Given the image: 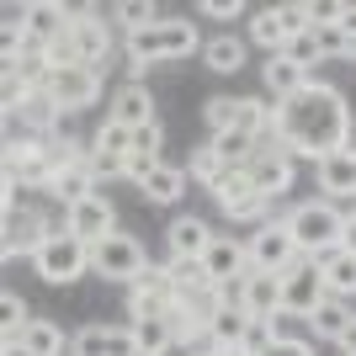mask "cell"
Returning <instances> with one entry per match:
<instances>
[{
  "label": "cell",
  "instance_id": "obj_1",
  "mask_svg": "<svg viewBox=\"0 0 356 356\" xmlns=\"http://www.w3.org/2000/svg\"><path fill=\"white\" fill-rule=\"evenodd\" d=\"M271 138L293 154V160H330L351 149V106H346V90L330 86V80H314L309 90H298L293 102L277 106V128Z\"/></svg>",
  "mask_w": 356,
  "mask_h": 356
},
{
  "label": "cell",
  "instance_id": "obj_2",
  "mask_svg": "<svg viewBox=\"0 0 356 356\" xmlns=\"http://www.w3.org/2000/svg\"><path fill=\"white\" fill-rule=\"evenodd\" d=\"M122 48H128V70H134V80H144L149 70H176L181 59H192L197 48H208V43H202V32H197L192 16H160L154 27L128 32Z\"/></svg>",
  "mask_w": 356,
  "mask_h": 356
},
{
  "label": "cell",
  "instance_id": "obj_3",
  "mask_svg": "<svg viewBox=\"0 0 356 356\" xmlns=\"http://www.w3.org/2000/svg\"><path fill=\"white\" fill-rule=\"evenodd\" d=\"M282 218H287V229H293V239H298V255H309V261H319V255L346 245V208L330 202V197H309V202L287 208Z\"/></svg>",
  "mask_w": 356,
  "mask_h": 356
},
{
  "label": "cell",
  "instance_id": "obj_4",
  "mask_svg": "<svg viewBox=\"0 0 356 356\" xmlns=\"http://www.w3.org/2000/svg\"><path fill=\"white\" fill-rule=\"evenodd\" d=\"M32 271H38L48 287H74L80 277H90V245L74 239V234H54L43 250L32 255Z\"/></svg>",
  "mask_w": 356,
  "mask_h": 356
},
{
  "label": "cell",
  "instance_id": "obj_5",
  "mask_svg": "<svg viewBox=\"0 0 356 356\" xmlns=\"http://www.w3.org/2000/svg\"><path fill=\"white\" fill-rule=\"evenodd\" d=\"M149 266V250L144 245H138V234H106L102 245H96V250H90V277H96V282H134L138 271Z\"/></svg>",
  "mask_w": 356,
  "mask_h": 356
},
{
  "label": "cell",
  "instance_id": "obj_6",
  "mask_svg": "<svg viewBox=\"0 0 356 356\" xmlns=\"http://www.w3.org/2000/svg\"><path fill=\"white\" fill-rule=\"evenodd\" d=\"M208 197L218 202V213L229 223H266V218H277V202H266V197L255 192L245 170H223V181L213 186Z\"/></svg>",
  "mask_w": 356,
  "mask_h": 356
},
{
  "label": "cell",
  "instance_id": "obj_7",
  "mask_svg": "<svg viewBox=\"0 0 356 356\" xmlns=\"http://www.w3.org/2000/svg\"><path fill=\"white\" fill-rule=\"evenodd\" d=\"M330 298V287H325V271H319V261H293V266L282 271V319H303L309 325L314 319V309Z\"/></svg>",
  "mask_w": 356,
  "mask_h": 356
},
{
  "label": "cell",
  "instance_id": "obj_8",
  "mask_svg": "<svg viewBox=\"0 0 356 356\" xmlns=\"http://www.w3.org/2000/svg\"><path fill=\"white\" fill-rule=\"evenodd\" d=\"M293 165L298 160L277 144V138H261L255 154H250V165H245V176H250V186L266 197V202H282V197L293 192Z\"/></svg>",
  "mask_w": 356,
  "mask_h": 356
},
{
  "label": "cell",
  "instance_id": "obj_9",
  "mask_svg": "<svg viewBox=\"0 0 356 356\" xmlns=\"http://www.w3.org/2000/svg\"><path fill=\"white\" fill-rule=\"evenodd\" d=\"M245 250H250V266L255 271H287L293 261H303V255H298L293 229H287V218L255 223V234H245Z\"/></svg>",
  "mask_w": 356,
  "mask_h": 356
},
{
  "label": "cell",
  "instance_id": "obj_10",
  "mask_svg": "<svg viewBox=\"0 0 356 356\" xmlns=\"http://www.w3.org/2000/svg\"><path fill=\"white\" fill-rule=\"evenodd\" d=\"M48 96L59 102L64 118H74V112H90V106L102 102V70H90V64L54 70V74H48Z\"/></svg>",
  "mask_w": 356,
  "mask_h": 356
},
{
  "label": "cell",
  "instance_id": "obj_11",
  "mask_svg": "<svg viewBox=\"0 0 356 356\" xmlns=\"http://www.w3.org/2000/svg\"><path fill=\"white\" fill-rule=\"evenodd\" d=\"M102 16H112V11H102V6H74V54H80V64H90V70H102L106 59H112V22H102Z\"/></svg>",
  "mask_w": 356,
  "mask_h": 356
},
{
  "label": "cell",
  "instance_id": "obj_12",
  "mask_svg": "<svg viewBox=\"0 0 356 356\" xmlns=\"http://www.w3.org/2000/svg\"><path fill=\"white\" fill-rule=\"evenodd\" d=\"M70 234L86 239L90 250H96L106 234H118V202H112L106 192H90L86 202H74L70 208Z\"/></svg>",
  "mask_w": 356,
  "mask_h": 356
},
{
  "label": "cell",
  "instance_id": "obj_13",
  "mask_svg": "<svg viewBox=\"0 0 356 356\" xmlns=\"http://www.w3.org/2000/svg\"><path fill=\"white\" fill-rule=\"evenodd\" d=\"M11 122H22V134H27V138H43V144L64 134V112H59V102L48 96V86L43 90H27V102L16 106Z\"/></svg>",
  "mask_w": 356,
  "mask_h": 356
},
{
  "label": "cell",
  "instance_id": "obj_14",
  "mask_svg": "<svg viewBox=\"0 0 356 356\" xmlns=\"http://www.w3.org/2000/svg\"><path fill=\"white\" fill-rule=\"evenodd\" d=\"M213 223L208 218H197V213H181L170 229H165V250H170V261H202L213 245Z\"/></svg>",
  "mask_w": 356,
  "mask_h": 356
},
{
  "label": "cell",
  "instance_id": "obj_15",
  "mask_svg": "<svg viewBox=\"0 0 356 356\" xmlns=\"http://www.w3.org/2000/svg\"><path fill=\"white\" fill-rule=\"evenodd\" d=\"M154 90L144 86V80H128V86H118V96H112V106H106V118L122 122V128H149V122H160L154 118Z\"/></svg>",
  "mask_w": 356,
  "mask_h": 356
},
{
  "label": "cell",
  "instance_id": "obj_16",
  "mask_svg": "<svg viewBox=\"0 0 356 356\" xmlns=\"http://www.w3.org/2000/svg\"><path fill=\"white\" fill-rule=\"evenodd\" d=\"M314 186H319V197H330V202H356V154L341 149V154L319 160L314 165Z\"/></svg>",
  "mask_w": 356,
  "mask_h": 356
},
{
  "label": "cell",
  "instance_id": "obj_17",
  "mask_svg": "<svg viewBox=\"0 0 356 356\" xmlns=\"http://www.w3.org/2000/svg\"><path fill=\"white\" fill-rule=\"evenodd\" d=\"M314 86V70H303V64H293V59H282V54H271L266 64H261V90H266L271 102L282 106V102H293L298 90H309Z\"/></svg>",
  "mask_w": 356,
  "mask_h": 356
},
{
  "label": "cell",
  "instance_id": "obj_18",
  "mask_svg": "<svg viewBox=\"0 0 356 356\" xmlns=\"http://www.w3.org/2000/svg\"><path fill=\"white\" fill-rule=\"evenodd\" d=\"M202 266H208V277L213 282H239L245 271H250V250H245V239H234V234H218L208 245V255H202Z\"/></svg>",
  "mask_w": 356,
  "mask_h": 356
},
{
  "label": "cell",
  "instance_id": "obj_19",
  "mask_svg": "<svg viewBox=\"0 0 356 356\" xmlns=\"http://www.w3.org/2000/svg\"><path fill=\"white\" fill-rule=\"evenodd\" d=\"M245 314L250 319H277L282 314V271H245Z\"/></svg>",
  "mask_w": 356,
  "mask_h": 356
},
{
  "label": "cell",
  "instance_id": "obj_20",
  "mask_svg": "<svg viewBox=\"0 0 356 356\" xmlns=\"http://www.w3.org/2000/svg\"><path fill=\"white\" fill-rule=\"evenodd\" d=\"M186 181H192V176H186V165H160V170L138 186V197H144L149 208H176L181 197H186Z\"/></svg>",
  "mask_w": 356,
  "mask_h": 356
},
{
  "label": "cell",
  "instance_id": "obj_21",
  "mask_svg": "<svg viewBox=\"0 0 356 356\" xmlns=\"http://www.w3.org/2000/svg\"><path fill=\"white\" fill-rule=\"evenodd\" d=\"M319 271H325V287H330V298H356V255L346 250H330V255H319Z\"/></svg>",
  "mask_w": 356,
  "mask_h": 356
},
{
  "label": "cell",
  "instance_id": "obj_22",
  "mask_svg": "<svg viewBox=\"0 0 356 356\" xmlns=\"http://www.w3.org/2000/svg\"><path fill=\"white\" fill-rule=\"evenodd\" d=\"M90 192H96V176H90V165H70V170H59V176H54V186H48V197H54L59 208H74V202H86Z\"/></svg>",
  "mask_w": 356,
  "mask_h": 356
},
{
  "label": "cell",
  "instance_id": "obj_23",
  "mask_svg": "<svg viewBox=\"0 0 356 356\" xmlns=\"http://www.w3.org/2000/svg\"><path fill=\"white\" fill-rule=\"evenodd\" d=\"M202 64H208L213 74H239L245 70V43H239L234 32H218V38H208V48H202Z\"/></svg>",
  "mask_w": 356,
  "mask_h": 356
},
{
  "label": "cell",
  "instance_id": "obj_24",
  "mask_svg": "<svg viewBox=\"0 0 356 356\" xmlns=\"http://www.w3.org/2000/svg\"><path fill=\"white\" fill-rule=\"evenodd\" d=\"M356 314H351V303H346V298H325V303H319V309H314V319H309V335H319V341H341V330L351 325Z\"/></svg>",
  "mask_w": 356,
  "mask_h": 356
},
{
  "label": "cell",
  "instance_id": "obj_25",
  "mask_svg": "<svg viewBox=\"0 0 356 356\" xmlns=\"http://www.w3.org/2000/svg\"><path fill=\"white\" fill-rule=\"evenodd\" d=\"M170 282H176V298L181 303H197L202 293H213V277H208V266L202 261H170Z\"/></svg>",
  "mask_w": 356,
  "mask_h": 356
},
{
  "label": "cell",
  "instance_id": "obj_26",
  "mask_svg": "<svg viewBox=\"0 0 356 356\" xmlns=\"http://www.w3.org/2000/svg\"><path fill=\"white\" fill-rule=\"evenodd\" d=\"M250 43L266 48V59H271V54H282V48L293 43V38H287V27H282V16H277V6H266V11L250 16Z\"/></svg>",
  "mask_w": 356,
  "mask_h": 356
},
{
  "label": "cell",
  "instance_id": "obj_27",
  "mask_svg": "<svg viewBox=\"0 0 356 356\" xmlns=\"http://www.w3.org/2000/svg\"><path fill=\"white\" fill-rule=\"evenodd\" d=\"M22 346H27L32 356H70V341H64V330L54 325V319H32V325L22 330Z\"/></svg>",
  "mask_w": 356,
  "mask_h": 356
},
{
  "label": "cell",
  "instance_id": "obj_28",
  "mask_svg": "<svg viewBox=\"0 0 356 356\" xmlns=\"http://www.w3.org/2000/svg\"><path fill=\"white\" fill-rule=\"evenodd\" d=\"M245 330H250L245 309H218L208 319V346H245Z\"/></svg>",
  "mask_w": 356,
  "mask_h": 356
},
{
  "label": "cell",
  "instance_id": "obj_29",
  "mask_svg": "<svg viewBox=\"0 0 356 356\" xmlns=\"http://www.w3.org/2000/svg\"><path fill=\"white\" fill-rule=\"evenodd\" d=\"M32 319H38V314L27 309V298L16 293V287H6V293H0V335H6V341H22V330H27Z\"/></svg>",
  "mask_w": 356,
  "mask_h": 356
},
{
  "label": "cell",
  "instance_id": "obj_30",
  "mask_svg": "<svg viewBox=\"0 0 356 356\" xmlns=\"http://www.w3.org/2000/svg\"><path fill=\"white\" fill-rule=\"evenodd\" d=\"M223 170H229V165L218 160V149H213V144L192 149V160H186V176H192V186H202V192H213V186H218Z\"/></svg>",
  "mask_w": 356,
  "mask_h": 356
},
{
  "label": "cell",
  "instance_id": "obj_31",
  "mask_svg": "<svg viewBox=\"0 0 356 356\" xmlns=\"http://www.w3.org/2000/svg\"><path fill=\"white\" fill-rule=\"evenodd\" d=\"M112 22H118L122 38H128V32L154 27V22H160V6H154V0H118V6H112Z\"/></svg>",
  "mask_w": 356,
  "mask_h": 356
},
{
  "label": "cell",
  "instance_id": "obj_32",
  "mask_svg": "<svg viewBox=\"0 0 356 356\" xmlns=\"http://www.w3.org/2000/svg\"><path fill=\"white\" fill-rule=\"evenodd\" d=\"M90 154H112V160H128V154H134V128H122V122L106 118L102 128H96V138H90Z\"/></svg>",
  "mask_w": 356,
  "mask_h": 356
},
{
  "label": "cell",
  "instance_id": "obj_33",
  "mask_svg": "<svg viewBox=\"0 0 356 356\" xmlns=\"http://www.w3.org/2000/svg\"><path fill=\"white\" fill-rule=\"evenodd\" d=\"M208 144L218 149V160L229 165V170H245V165H250V154H255V138L234 134V128H229V134H213Z\"/></svg>",
  "mask_w": 356,
  "mask_h": 356
},
{
  "label": "cell",
  "instance_id": "obj_34",
  "mask_svg": "<svg viewBox=\"0 0 356 356\" xmlns=\"http://www.w3.org/2000/svg\"><path fill=\"white\" fill-rule=\"evenodd\" d=\"M234 106H239V96H208V102H202L208 134H229V128H234Z\"/></svg>",
  "mask_w": 356,
  "mask_h": 356
},
{
  "label": "cell",
  "instance_id": "obj_35",
  "mask_svg": "<svg viewBox=\"0 0 356 356\" xmlns=\"http://www.w3.org/2000/svg\"><path fill=\"white\" fill-rule=\"evenodd\" d=\"M282 59H293V64H303V70H314V64H325V54H319V38H314V32H298L293 43L282 48Z\"/></svg>",
  "mask_w": 356,
  "mask_h": 356
},
{
  "label": "cell",
  "instance_id": "obj_36",
  "mask_svg": "<svg viewBox=\"0 0 356 356\" xmlns=\"http://www.w3.org/2000/svg\"><path fill=\"white\" fill-rule=\"evenodd\" d=\"M261 356H319V351H314L309 335H287V330H282V335H277V341H271Z\"/></svg>",
  "mask_w": 356,
  "mask_h": 356
},
{
  "label": "cell",
  "instance_id": "obj_37",
  "mask_svg": "<svg viewBox=\"0 0 356 356\" xmlns=\"http://www.w3.org/2000/svg\"><path fill=\"white\" fill-rule=\"evenodd\" d=\"M22 102H27V86H22L16 74H0V112L16 118V106H22Z\"/></svg>",
  "mask_w": 356,
  "mask_h": 356
},
{
  "label": "cell",
  "instance_id": "obj_38",
  "mask_svg": "<svg viewBox=\"0 0 356 356\" xmlns=\"http://www.w3.org/2000/svg\"><path fill=\"white\" fill-rule=\"evenodd\" d=\"M160 154H128V186H144L149 176H154V170H160Z\"/></svg>",
  "mask_w": 356,
  "mask_h": 356
},
{
  "label": "cell",
  "instance_id": "obj_39",
  "mask_svg": "<svg viewBox=\"0 0 356 356\" xmlns=\"http://www.w3.org/2000/svg\"><path fill=\"white\" fill-rule=\"evenodd\" d=\"M346 11V0H309V22L314 27H335Z\"/></svg>",
  "mask_w": 356,
  "mask_h": 356
},
{
  "label": "cell",
  "instance_id": "obj_40",
  "mask_svg": "<svg viewBox=\"0 0 356 356\" xmlns=\"http://www.w3.org/2000/svg\"><path fill=\"white\" fill-rule=\"evenodd\" d=\"M160 144H165V128H160V122L134 128V154H160Z\"/></svg>",
  "mask_w": 356,
  "mask_h": 356
},
{
  "label": "cell",
  "instance_id": "obj_41",
  "mask_svg": "<svg viewBox=\"0 0 356 356\" xmlns=\"http://www.w3.org/2000/svg\"><path fill=\"white\" fill-rule=\"evenodd\" d=\"M197 11H202V16H218V22H229V16H245V0H202Z\"/></svg>",
  "mask_w": 356,
  "mask_h": 356
},
{
  "label": "cell",
  "instance_id": "obj_42",
  "mask_svg": "<svg viewBox=\"0 0 356 356\" xmlns=\"http://www.w3.org/2000/svg\"><path fill=\"white\" fill-rule=\"evenodd\" d=\"M335 351H341V356H356V319H351V325L341 330V341H335Z\"/></svg>",
  "mask_w": 356,
  "mask_h": 356
},
{
  "label": "cell",
  "instance_id": "obj_43",
  "mask_svg": "<svg viewBox=\"0 0 356 356\" xmlns=\"http://www.w3.org/2000/svg\"><path fill=\"white\" fill-rule=\"evenodd\" d=\"M335 27H341L346 38H351V43H356V6H351V0H346V11H341V22H335Z\"/></svg>",
  "mask_w": 356,
  "mask_h": 356
},
{
  "label": "cell",
  "instance_id": "obj_44",
  "mask_svg": "<svg viewBox=\"0 0 356 356\" xmlns=\"http://www.w3.org/2000/svg\"><path fill=\"white\" fill-rule=\"evenodd\" d=\"M192 356H250V351H239V346H202V351H192Z\"/></svg>",
  "mask_w": 356,
  "mask_h": 356
},
{
  "label": "cell",
  "instance_id": "obj_45",
  "mask_svg": "<svg viewBox=\"0 0 356 356\" xmlns=\"http://www.w3.org/2000/svg\"><path fill=\"white\" fill-rule=\"evenodd\" d=\"M0 356H32V351H27L22 341H6V346H0Z\"/></svg>",
  "mask_w": 356,
  "mask_h": 356
},
{
  "label": "cell",
  "instance_id": "obj_46",
  "mask_svg": "<svg viewBox=\"0 0 356 356\" xmlns=\"http://www.w3.org/2000/svg\"><path fill=\"white\" fill-rule=\"evenodd\" d=\"M346 250L356 255V213H351V218H346Z\"/></svg>",
  "mask_w": 356,
  "mask_h": 356
},
{
  "label": "cell",
  "instance_id": "obj_47",
  "mask_svg": "<svg viewBox=\"0 0 356 356\" xmlns=\"http://www.w3.org/2000/svg\"><path fill=\"white\" fill-rule=\"evenodd\" d=\"M351 154H356V144H351Z\"/></svg>",
  "mask_w": 356,
  "mask_h": 356
}]
</instances>
